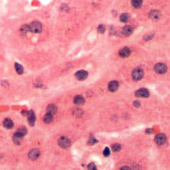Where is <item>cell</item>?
<instances>
[{
    "instance_id": "cell-18",
    "label": "cell",
    "mask_w": 170,
    "mask_h": 170,
    "mask_svg": "<svg viewBox=\"0 0 170 170\" xmlns=\"http://www.w3.org/2000/svg\"><path fill=\"white\" fill-rule=\"evenodd\" d=\"M4 126L7 129H12L14 126V124H13V122L11 119L6 118L4 121Z\"/></svg>"
},
{
    "instance_id": "cell-14",
    "label": "cell",
    "mask_w": 170,
    "mask_h": 170,
    "mask_svg": "<svg viewBox=\"0 0 170 170\" xmlns=\"http://www.w3.org/2000/svg\"><path fill=\"white\" fill-rule=\"evenodd\" d=\"M27 129H26L25 127H24V126H21V127H20L19 129L16 131L15 135H16V136L22 138V137H24V136L27 134Z\"/></svg>"
},
{
    "instance_id": "cell-16",
    "label": "cell",
    "mask_w": 170,
    "mask_h": 170,
    "mask_svg": "<svg viewBox=\"0 0 170 170\" xmlns=\"http://www.w3.org/2000/svg\"><path fill=\"white\" fill-rule=\"evenodd\" d=\"M74 102L76 105L83 104L84 103V99L81 95H76L74 99Z\"/></svg>"
},
{
    "instance_id": "cell-24",
    "label": "cell",
    "mask_w": 170,
    "mask_h": 170,
    "mask_svg": "<svg viewBox=\"0 0 170 170\" xmlns=\"http://www.w3.org/2000/svg\"><path fill=\"white\" fill-rule=\"evenodd\" d=\"M112 150L114 152H118V151L120 150L121 149V146L119 144H114V145L112 146Z\"/></svg>"
},
{
    "instance_id": "cell-11",
    "label": "cell",
    "mask_w": 170,
    "mask_h": 170,
    "mask_svg": "<svg viewBox=\"0 0 170 170\" xmlns=\"http://www.w3.org/2000/svg\"><path fill=\"white\" fill-rule=\"evenodd\" d=\"M130 54H131L130 49L129 48H126V47L121 49L119 51V56H121V57H123V58L129 56L130 55Z\"/></svg>"
},
{
    "instance_id": "cell-2",
    "label": "cell",
    "mask_w": 170,
    "mask_h": 170,
    "mask_svg": "<svg viewBox=\"0 0 170 170\" xmlns=\"http://www.w3.org/2000/svg\"><path fill=\"white\" fill-rule=\"evenodd\" d=\"M144 77V71L140 68L135 69L132 72V78L134 80L138 81Z\"/></svg>"
},
{
    "instance_id": "cell-30",
    "label": "cell",
    "mask_w": 170,
    "mask_h": 170,
    "mask_svg": "<svg viewBox=\"0 0 170 170\" xmlns=\"http://www.w3.org/2000/svg\"><path fill=\"white\" fill-rule=\"evenodd\" d=\"M121 170H130V169L127 167H124V168H122Z\"/></svg>"
},
{
    "instance_id": "cell-28",
    "label": "cell",
    "mask_w": 170,
    "mask_h": 170,
    "mask_svg": "<svg viewBox=\"0 0 170 170\" xmlns=\"http://www.w3.org/2000/svg\"><path fill=\"white\" fill-rule=\"evenodd\" d=\"M96 142H97V141L95 140V138H90V140H88V144H90V145H92V144H95Z\"/></svg>"
},
{
    "instance_id": "cell-15",
    "label": "cell",
    "mask_w": 170,
    "mask_h": 170,
    "mask_svg": "<svg viewBox=\"0 0 170 170\" xmlns=\"http://www.w3.org/2000/svg\"><path fill=\"white\" fill-rule=\"evenodd\" d=\"M43 120H44V122L46 123V124L50 123L53 120V115L49 114V113H47V114L44 115V118H43Z\"/></svg>"
},
{
    "instance_id": "cell-5",
    "label": "cell",
    "mask_w": 170,
    "mask_h": 170,
    "mask_svg": "<svg viewBox=\"0 0 170 170\" xmlns=\"http://www.w3.org/2000/svg\"><path fill=\"white\" fill-rule=\"evenodd\" d=\"M155 142L158 145H163L166 142V136L163 134H157L155 137Z\"/></svg>"
},
{
    "instance_id": "cell-12",
    "label": "cell",
    "mask_w": 170,
    "mask_h": 170,
    "mask_svg": "<svg viewBox=\"0 0 170 170\" xmlns=\"http://www.w3.org/2000/svg\"><path fill=\"white\" fill-rule=\"evenodd\" d=\"M160 12L158 10H152L150 13H149V16L152 19L154 20H157L158 18H160Z\"/></svg>"
},
{
    "instance_id": "cell-22",
    "label": "cell",
    "mask_w": 170,
    "mask_h": 170,
    "mask_svg": "<svg viewBox=\"0 0 170 170\" xmlns=\"http://www.w3.org/2000/svg\"><path fill=\"white\" fill-rule=\"evenodd\" d=\"M20 32L22 34H26L27 32L29 31V26L27 25V24H25L24 26H22L21 28H20Z\"/></svg>"
},
{
    "instance_id": "cell-25",
    "label": "cell",
    "mask_w": 170,
    "mask_h": 170,
    "mask_svg": "<svg viewBox=\"0 0 170 170\" xmlns=\"http://www.w3.org/2000/svg\"><path fill=\"white\" fill-rule=\"evenodd\" d=\"M105 30H106V28L104 24H100L98 27V32L100 34H104L105 32Z\"/></svg>"
},
{
    "instance_id": "cell-10",
    "label": "cell",
    "mask_w": 170,
    "mask_h": 170,
    "mask_svg": "<svg viewBox=\"0 0 170 170\" xmlns=\"http://www.w3.org/2000/svg\"><path fill=\"white\" fill-rule=\"evenodd\" d=\"M119 86V84L117 81H112L108 84V89L111 92H114L118 89Z\"/></svg>"
},
{
    "instance_id": "cell-4",
    "label": "cell",
    "mask_w": 170,
    "mask_h": 170,
    "mask_svg": "<svg viewBox=\"0 0 170 170\" xmlns=\"http://www.w3.org/2000/svg\"><path fill=\"white\" fill-rule=\"evenodd\" d=\"M154 71L158 74H163L167 71V66L164 63H157L154 66Z\"/></svg>"
},
{
    "instance_id": "cell-17",
    "label": "cell",
    "mask_w": 170,
    "mask_h": 170,
    "mask_svg": "<svg viewBox=\"0 0 170 170\" xmlns=\"http://www.w3.org/2000/svg\"><path fill=\"white\" fill-rule=\"evenodd\" d=\"M56 110H57V108L55 106V105L54 104H50L48 105V106L46 108V111H47V113H49L50 114H54L56 112Z\"/></svg>"
},
{
    "instance_id": "cell-7",
    "label": "cell",
    "mask_w": 170,
    "mask_h": 170,
    "mask_svg": "<svg viewBox=\"0 0 170 170\" xmlns=\"http://www.w3.org/2000/svg\"><path fill=\"white\" fill-rule=\"evenodd\" d=\"M40 152L38 149H33L29 152V158L31 160H36L39 157Z\"/></svg>"
},
{
    "instance_id": "cell-9",
    "label": "cell",
    "mask_w": 170,
    "mask_h": 170,
    "mask_svg": "<svg viewBox=\"0 0 170 170\" xmlns=\"http://www.w3.org/2000/svg\"><path fill=\"white\" fill-rule=\"evenodd\" d=\"M28 121H29V124L32 126H33L35 124V121H36V116L33 110H30L28 112Z\"/></svg>"
},
{
    "instance_id": "cell-21",
    "label": "cell",
    "mask_w": 170,
    "mask_h": 170,
    "mask_svg": "<svg viewBox=\"0 0 170 170\" xmlns=\"http://www.w3.org/2000/svg\"><path fill=\"white\" fill-rule=\"evenodd\" d=\"M129 19V15L126 13H123L120 15V20L122 22H126Z\"/></svg>"
},
{
    "instance_id": "cell-8",
    "label": "cell",
    "mask_w": 170,
    "mask_h": 170,
    "mask_svg": "<svg viewBox=\"0 0 170 170\" xmlns=\"http://www.w3.org/2000/svg\"><path fill=\"white\" fill-rule=\"evenodd\" d=\"M76 77L79 80H84L88 77L87 72L84 70H80L76 73Z\"/></svg>"
},
{
    "instance_id": "cell-19",
    "label": "cell",
    "mask_w": 170,
    "mask_h": 170,
    "mask_svg": "<svg viewBox=\"0 0 170 170\" xmlns=\"http://www.w3.org/2000/svg\"><path fill=\"white\" fill-rule=\"evenodd\" d=\"M143 0H131V4L135 8H140L142 5Z\"/></svg>"
},
{
    "instance_id": "cell-27",
    "label": "cell",
    "mask_w": 170,
    "mask_h": 170,
    "mask_svg": "<svg viewBox=\"0 0 170 170\" xmlns=\"http://www.w3.org/2000/svg\"><path fill=\"white\" fill-rule=\"evenodd\" d=\"M88 169L90 170H97V168H96V166H95V164H93V163H90V164H89L88 166Z\"/></svg>"
},
{
    "instance_id": "cell-29",
    "label": "cell",
    "mask_w": 170,
    "mask_h": 170,
    "mask_svg": "<svg viewBox=\"0 0 170 170\" xmlns=\"http://www.w3.org/2000/svg\"><path fill=\"white\" fill-rule=\"evenodd\" d=\"M134 104L136 107H139V106H140V103L138 101H136V102H134Z\"/></svg>"
},
{
    "instance_id": "cell-13",
    "label": "cell",
    "mask_w": 170,
    "mask_h": 170,
    "mask_svg": "<svg viewBox=\"0 0 170 170\" xmlns=\"http://www.w3.org/2000/svg\"><path fill=\"white\" fill-rule=\"evenodd\" d=\"M133 33V28L129 26V25H126L124 26L122 29V34L124 36H129L131 34Z\"/></svg>"
},
{
    "instance_id": "cell-20",
    "label": "cell",
    "mask_w": 170,
    "mask_h": 170,
    "mask_svg": "<svg viewBox=\"0 0 170 170\" xmlns=\"http://www.w3.org/2000/svg\"><path fill=\"white\" fill-rule=\"evenodd\" d=\"M15 70L16 71V72L18 74H22L23 73V68L21 65H20L19 63H15Z\"/></svg>"
},
{
    "instance_id": "cell-3",
    "label": "cell",
    "mask_w": 170,
    "mask_h": 170,
    "mask_svg": "<svg viewBox=\"0 0 170 170\" xmlns=\"http://www.w3.org/2000/svg\"><path fill=\"white\" fill-rule=\"evenodd\" d=\"M58 145L63 148H69L71 145L70 140L66 137H61L59 138L58 141Z\"/></svg>"
},
{
    "instance_id": "cell-26",
    "label": "cell",
    "mask_w": 170,
    "mask_h": 170,
    "mask_svg": "<svg viewBox=\"0 0 170 170\" xmlns=\"http://www.w3.org/2000/svg\"><path fill=\"white\" fill-rule=\"evenodd\" d=\"M104 155L106 156H108L110 155V149L108 147H106V148H105L104 150Z\"/></svg>"
},
{
    "instance_id": "cell-6",
    "label": "cell",
    "mask_w": 170,
    "mask_h": 170,
    "mask_svg": "<svg viewBox=\"0 0 170 170\" xmlns=\"http://www.w3.org/2000/svg\"><path fill=\"white\" fill-rule=\"evenodd\" d=\"M149 95L150 93L146 88H140L136 92V96L138 97H149Z\"/></svg>"
},
{
    "instance_id": "cell-1",
    "label": "cell",
    "mask_w": 170,
    "mask_h": 170,
    "mask_svg": "<svg viewBox=\"0 0 170 170\" xmlns=\"http://www.w3.org/2000/svg\"><path fill=\"white\" fill-rule=\"evenodd\" d=\"M29 26V31L32 32L34 34H38L42 32V26L40 22L38 21H34L32 23H31Z\"/></svg>"
},
{
    "instance_id": "cell-23",
    "label": "cell",
    "mask_w": 170,
    "mask_h": 170,
    "mask_svg": "<svg viewBox=\"0 0 170 170\" xmlns=\"http://www.w3.org/2000/svg\"><path fill=\"white\" fill-rule=\"evenodd\" d=\"M22 138L21 137H19V136L15 135L14 136V138H13V140H14V142L16 144H20V142H21V140H22Z\"/></svg>"
}]
</instances>
